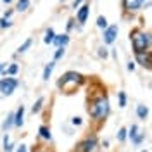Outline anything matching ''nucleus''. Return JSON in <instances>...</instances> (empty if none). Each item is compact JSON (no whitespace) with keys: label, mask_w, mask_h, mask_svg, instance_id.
Masks as SVG:
<instances>
[{"label":"nucleus","mask_w":152,"mask_h":152,"mask_svg":"<svg viewBox=\"0 0 152 152\" xmlns=\"http://www.w3.org/2000/svg\"><path fill=\"white\" fill-rule=\"evenodd\" d=\"M143 2L145 0H123V9L126 12H137V10H140Z\"/></svg>","instance_id":"obj_8"},{"label":"nucleus","mask_w":152,"mask_h":152,"mask_svg":"<svg viewBox=\"0 0 152 152\" xmlns=\"http://www.w3.org/2000/svg\"><path fill=\"white\" fill-rule=\"evenodd\" d=\"M137 132H138V126H137V124H132V128H130V133H128V137H130V138H135V137H137Z\"/></svg>","instance_id":"obj_24"},{"label":"nucleus","mask_w":152,"mask_h":152,"mask_svg":"<svg viewBox=\"0 0 152 152\" xmlns=\"http://www.w3.org/2000/svg\"><path fill=\"white\" fill-rule=\"evenodd\" d=\"M31 43H33V40H31V38H28V40H26V42H24V43H23V45H21V47L18 48V52H19V54L26 52V50H28V48L31 47Z\"/></svg>","instance_id":"obj_18"},{"label":"nucleus","mask_w":152,"mask_h":152,"mask_svg":"<svg viewBox=\"0 0 152 152\" xmlns=\"http://www.w3.org/2000/svg\"><path fill=\"white\" fill-rule=\"evenodd\" d=\"M52 43H54L57 48L59 47H66L67 43H69V35H67V33H64V35H56V38H54Z\"/></svg>","instance_id":"obj_10"},{"label":"nucleus","mask_w":152,"mask_h":152,"mask_svg":"<svg viewBox=\"0 0 152 152\" xmlns=\"http://www.w3.org/2000/svg\"><path fill=\"white\" fill-rule=\"evenodd\" d=\"M7 143H10V142H9V135H5V137H4V147H5Z\"/></svg>","instance_id":"obj_33"},{"label":"nucleus","mask_w":152,"mask_h":152,"mask_svg":"<svg viewBox=\"0 0 152 152\" xmlns=\"http://www.w3.org/2000/svg\"><path fill=\"white\" fill-rule=\"evenodd\" d=\"M118 33H119V28H118V24L107 26V28L104 29V43H107V45L114 43V40H116V37H118Z\"/></svg>","instance_id":"obj_6"},{"label":"nucleus","mask_w":152,"mask_h":152,"mask_svg":"<svg viewBox=\"0 0 152 152\" xmlns=\"http://www.w3.org/2000/svg\"><path fill=\"white\" fill-rule=\"evenodd\" d=\"M88 113L90 116L97 119V121H102L105 116L109 114V100H107V97H99V99H95L94 102L90 104V109H88Z\"/></svg>","instance_id":"obj_3"},{"label":"nucleus","mask_w":152,"mask_h":152,"mask_svg":"<svg viewBox=\"0 0 152 152\" xmlns=\"http://www.w3.org/2000/svg\"><path fill=\"white\" fill-rule=\"evenodd\" d=\"M61 2H64V0H61Z\"/></svg>","instance_id":"obj_38"},{"label":"nucleus","mask_w":152,"mask_h":152,"mask_svg":"<svg viewBox=\"0 0 152 152\" xmlns=\"http://www.w3.org/2000/svg\"><path fill=\"white\" fill-rule=\"evenodd\" d=\"M137 114H138V118H140V119H145V118H147V114H149V109H147L145 105H138V107H137Z\"/></svg>","instance_id":"obj_15"},{"label":"nucleus","mask_w":152,"mask_h":152,"mask_svg":"<svg viewBox=\"0 0 152 152\" xmlns=\"http://www.w3.org/2000/svg\"><path fill=\"white\" fill-rule=\"evenodd\" d=\"M100 52H99V56L100 57H107V48H99Z\"/></svg>","instance_id":"obj_29"},{"label":"nucleus","mask_w":152,"mask_h":152,"mask_svg":"<svg viewBox=\"0 0 152 152\" xmlns=\"http://www.w3.org/2000/svg\"><path fill=\"white\" fill-rule=\"evenodd\" d=\"M9 26H10V21H9V19H5V18L0 19V28H9Z\"/></svg>","instance_id":"obj_25"},{"label":"nucleus","mask_w":152,"mask_h":152,"mask_svg":"<svg viewBox=\"0 0 152 152\" xmlns=\"http://www.w3.org/2000/svg\"><path fill=\"white\" fill-rule=\"evenodd\" d=\"M18 152H26V145H21L18 149Z\"/></svg>","instance_id":"obj_34"},{"label":"nucleus","mask_w":152,"mask_h":152,"mask_svg":"<svg viewBox=\"0 0 152 152\" xmlns=\"http://www.w3.org/2000/svg\"><path fill=\"white\" fill-rule=\"evenodd\" d=\"M97 26L102 28V29H105L107 28V19H105L104 16H99V18H97Z\"/></svg>","instance_id":"obj_20"},{"label":"nucleus","mask_w":152,"mask_h":152,"mask_svg":"<svg viewBox=\"0 0 152 152\" xmlns=\"http://www.w3.org/2000/svg\"><path fill=\"white\" fill-rule=\"evenodd\" d=\"M130 37H132V45L135 54L149 52V48H151V35L149 33H145L142 29H133Z\"/></svg>","instance_id":"obj_1"},{"label":"nucleus","mask_w":152,"mask_h":152,"mask_svg":"<svg viewBox=\"0 0 152 152\" xmlns=\"http://www.w3.org/2000/svg\"><path fill=\"white\" fill-rule=\"evenodd\" d=\"M4 2H5V4H9V2H12V0H4Z\"/></svg>","instance_id":"obj_36"},{"label":"nucleus","mask_w":152,"mask_h":152,"mask_svg":"<svg viewBox=\"0 0 152 152\" xmlns=\"http://www.w3.org/2000/svg\"><path fill=\"white\" fill-rule=\"evenodd\" d=\"M88 14H90V4L85 2V4L78 9V12H76V19H78V23H80V24H85L86 19H88Z\"/></svg>","instance_id":"obj_7"},{"label":"nucleus","mask_w":152,"mask_h":152,"mask_svg":"<svg viewBox=\"0 0 152 152\" xmlns=\"http://www.w3.org/2000/svg\"><path fill=\"white\" fill-rule=\"evenodd\" d=\"M143 138H145V135H137V137L133 138V143H140Z\"/></svg>","instance_id":"obj_28"},{"label":"nucleus","mask_w":152,"mask_h":152,"mask_svg":"<svg viewBox=\"0 0 152 152\" xmlns=\"http://www.w3.org/2000/svg\"><path fill=\"white\" fill-rule=\"evenodd\" d=\"M83 81V78H81V75L80 73H76V71H67V73H64V75L61 76V80H59V88H62L64 92H67V94H71V92H75L76 86L80 85Z\"/></svg>","instance_id":"obj_2"},{"label":"nucleus","mask_w":152,"mask_h":152,"mask_svg":"<svg viewBox=\"0 0 152 152\" xmlns=\"http://www.w3.org/2000/svg\"><path fill=\"white\" fill-rule=\"evenodd\" d=\"M133 69H135V62L130 61V62H128V71H133Z\"/></svg>","instance_id":"obj_32"},{"label":"nucleus","mask_w":152,"mask_h":152,"mask_svg":"<svg viewBox=\"0 0 152 152\" xmlns=\"http://www.w3.org/2000/svg\"><path fill=\"white\" fill-rule=\"evenodd\" d=\"M83 2H85V0H75V2H73V9H80V5H81V4H83Z\"/></svg>","instance_id":"obj_27"},{"label":"nucleus","mask_w":152,"mask_h":152,"mask_svg":"<svg viewBox=\"0 0 152 152\" xmlns=\"http://www.w3.org/2000/svg\"><path fill=\"white\" fill-rule=\"evenodd\" d=\"M54 67H56V62H48L47 66H45V69H43V80H45V81L50 78L52 71H54Z\"/></svg>","instance_id":"obj_13"},{"label":"nucleus","mask_w":152,"mask_h":152,"mask_svg":"<svg viewBox=\"0 0 152 152\" xmlns=\"http://www.w3.org/2000/svg\"><path fill=\"white\" fill-rule=\"evenodd\" d=\"M16 9L19 10V12H24V10L29 9V0H19L18 2V7Z\"/></svg>","instance_id":"obj_16"},{"label":"nucleus","mask_w":152,"mask_h":152,"mask_svg":"<svg viewBox=\"0 0 152 152\" xmlns=\"http://www.w3.org/2000/svg\"><path fill=\"white\" fill-rule=\"evenodd\" d=\"M42 105H43V99L40 97V99L37 100V104L33 105V114H38V113H40V111H42Z\"/></svg>","instance_id":"obj_22"},{"label":"nucleus","mask_w":152,"mask_h":152,"mask_svg":"<svg viewBox=\"0 0 152 152\" xmlns=\"http://www.w3.org/2000/svg\"><path fill=\"white\" fill-rule=\"evenodd\" d=\"M118 97H119V107H124L126 105V94L124 92H119Z\"/></svg>","instance_id":"obj_23"},{"label":"nucleus","mask_w":152,"mask_h":152,"mask_svg":"<svg viewBox=\"0 0 152 152\" xmlns=\"http://www.w3.org/2000/svg\"><path fill=\"white\" fill-rule=\"evenodd\" d=\"M78 151L80 152H97L99 147H97V138L95 137H88L83 142L78 145Z\"/></svg>","instance_id":"obj_5"},{"label":"nucleus","mask_w":152,"mask_h":152,"mask_svg":"<svg viewBox=\"0 0 152 152\" xmlns=\"http://www.w3.org/2000/svg\"><path fill=\"white\" fill-rule=\"evenodd\" d=\"M62 56H64V47H59V48H57V52H56V56H54V57H56V59H61Z\"/></svg>","instance_id":"obj_26"},{"label":"nucleus","mask_w":152,"mask_h":152,"mask_svg":"<svg viewBox=\"0 0 152 152\" xmlns=\"http://www.w3.org/2000/svg\"><path fill=\"white\" fill-rule=\"evenodd\" d=\"M23 116H24V107L21 105L18 109V113L14 114V124H16V126H21V124H23Z\"/></svg>","instance_id":"obj_11"},{"label":"nucleus","mask_w":152,"mask_h":152,"mask_svg":"<svg viewBox=\"0 0 152 152\" xmlns=\"http://www.w3.org/2000/svg\"><path fill=\"white\" fill-rule=\"evenodd\" d=\"M73 23H75V19H69V21H67V31H69V29H73V26H75Z\"/></svg>","instance_id":"obj_31"},{"label":"nucleus","mask_w":152,"mask_h":152,"mask_svg":"<svg viewBox=\"0 0 152 152\" xmlns=\"http://www.w3.org/2000/svg\"><path fill=\"white\" fill-rule=\"evenodd\" d=\"M18 69H19V66L14 62V64H10V66L7 67V69H4V71H5V75L12 76V75H16V73H18Z\"/></svg>","instance_id":"obj_19"},{"label":"nucleus","mask_w":152,"mask_h":152,"mask_svg":"<svg viewBox=\"0 0 152 152\" xmlns=\"http://www.w3.org/2000/svg\"><path fill=\"white\" fill-rule=\"evenodd\" d=\"M142 152H149V151H142Z\"/></svg>","instance_id":"obj_37"},{"label":"nucleus","mask_w":152,"mask_h":152,"mask_svg":"<svg viewBox=\"0 0 152 152\" xmlns=\"http://www.w3.org/2000/svg\"><path fill=\"white\" fill-rule=\"evenodd\" d=\"M54 38H56V33H54V29L48 28L47 31H45V37H43V42L47 43V45H50L52 42H54Z\"/></svg>","instance_id":"obj_12"},{"label":"nucleus","mask_w":152,"mask_h":152,"mask_svg":"<svg viewBox=\"0 0 152 152\" xmlns=\"http://www.w3.org/2000/svg\"><path fill=\"white\" fill-rule=\"evenodd\" d=\"M38 132H40V137H42V138H45V140H50V138H52L50 130H48L47 126H40V130H38Z\"/></svg>","instance_id":"obj_14"},{"label":"nucleus","mask_w":152,"mask_h":152,"mask_svg":"<svg viewBox=\"0 0 152 152\" xmlns=\"http://www.w3.org/2000/svg\"><path fill=\"white\" fill-rule=\"evenodd\" d=\"M71 123L76 124V126H78V124H81V118H73V119H71Z\"/></svg>","instance_id":"obj_30"},{"label":"nucleus","mask_w":152,"mask_h":152,"mask_svg":"<svg viewBox=\"0 0 152 152\" xmlns=\"http://www.w3.org/2000/svg\"><path fill=\"white\" fill-rule=\"evenodd\" d=\"M4 69H5V64H0V75L4 73Z\"/></svg>","instance_id":"obj_35"},{"label":"nucleus","mask_w":152,"mask_h":152,"mask_svg":"<svg viewBox=\"0 0 152 152\" xmlns=\"http://www.w3.org/2000/svg\"><path fill=\"white\" fill-rule=\"evenodd\" d=\"M12 124H14V114H9V116H7V119L4 121V126H2V128H4V130L7 132V130H9Z\"/></svg>","instance_id":"obj_17"},{"label":"nucleus","mask_w":152,"mask_h":152,"mask_svg":"<svg viewBox=\"0 0 152 152\" xmlns=\"http://www.w3.org/2000/svg\"><path fill=\"white\" fill-rule=\"evenodd\" d=\"M19 81L16 78H4V80H0V92L4 95H12V92L18 88Z\"/></svg>","instance_id":"obj_4"},{"label":"nucleus","mask_w":152,"mask_h":152,"mask_svg":"<svg viewBox=\"0 0 152 152\" xmlns=\"http://www.w3.org/2000/svg\"><path fill=\"white\" fill-rule=\"evenodd\" d=\"M126 137H128V130H126V128H121V130L118 132V140H119V142H124Z\"/></svg>","instance_id":"obj_21"},{"label":"nucleus","mask_w":152,"mask_h":152,"mask_svg":"<svg viewBox=\"0 0 152 152\" xmlns=\"http://www.w3.org/2000/svg\"><path fill=\"white\" fill-rule=\"evenodd\" d=\"M135 56H137V62L138 64H142L143 67H151V54L149 52H138Z\"/></svg>","instance_id":"obj_9"}]
</instances>
